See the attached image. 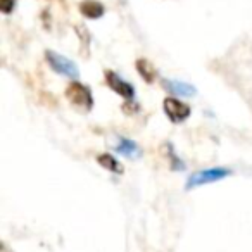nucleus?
Returning a JSON list of instances; mask_svg holds the SVG:
<instances>
[{
	"label": "nucleus",
	"mask_w": 252,
	"mask_h": 252,
	"mask_svg": "<svg viewBox=\"0 0 252 252\" xmlns=\"http://www.w3.org/2000/svg\"><path fill=\"white\" fill-rule=\"evenodd\" d=\"M66 97L69 98L71 104L76 105L78 109H81V111H85V112H88L94 107V95H92L90 88L83 83L73 81V83L67 85Z\"/></svg>",
	"instance_id": "f257e3e1"
},
{
	"label": "nucleus",
	"mask_w": 252,
	"mask_h": 252,
	"mask_svg": "<svg viewBox=\"0 0 252 252\" xmlns=\"http://www.w3.org/2000/svg\"><path fill=\"white\" fill-rule=\"evenodd\" d=\"M80 9L83 12V16H87L90 19H97L104 14V7H102V4H98L97 0H87V2H83L80 5Z\"/></svg>",
	"instance_id": "9d476101"
},
{
	"label": "nucleus",
	"mask_w": 252,
	"mask_h": 252,
	"mask_svg": "<svg viewBox=\"0 0 252 252\" xmlns=\"http://www.w3.org/2000/svg\"><path fill=\"white\" fill-rule=\"evenodd\" d=\"M116 151H118L119 154L126 156V158H131V159L140 156V147H138L133 140H130V138H121L119 144L116 145Z\"/></svg>",
	"instance_id": "0eeeda50"
},
{
	"label": "nucleus",
	"mask_w": 252,
	"mask_h": 252,
	"mask_svg": "<svg viewBox=\"0 0 252 252\" xmlns=\"http://www.w3.org/2000/svg\"><path fill=\"white\" fill-rule=\"evenodd\" d=\"M166 149H168L169 162H171V169H173V171H178V169H183V168H185V164H183V162H182V159H180L178 156L175 154V151H173L171 144L166 145Z\"/></svg>",
	"instance_id": "9b49d317"
},
{
	"label": "nucleus",
	"mask_w": 252,
	"mask_h": 252,
	"mask_svg": "<svg viewBox=\"0 0 252 252\" xmlns=\"http://www.w3.org/2000/svg\"><path fill=\"white\" fill-rule=\"evenodd\" d=\"M97 162L102 166V168L107 169V171H111V173H116V175H121V173H123L121 162H119L116 158H112L111 154H100V156H97Z\"/></svg>",
	"instance_id": "1a4fd4ad"
},
{
	"label": "nucleus",
	"mask_w": 252,
	"mask_h": 252,
	"mask_svg": "<svg viewBox=\"0 0 252 252\" xmlns=\"http://www.w3.org/2000/svg\"><path fill=\"white\" fill-rule=\"evenodd\" d=\"M0 7L4 14H11V11L14 9V0H0Z\"/></svg>",
	"instance_id": "f8f14e48"
},
{
	"label": "nucleus",
	"mask_w": 252,
	"mask_h": 252,
	"mask_svg": "<svg viewBox=\"0 0 252 252\" xmlns=\"http://www.w3.org/2000/svg\"><path fill=\"white\" fill-rule=\"evenodd\" d=\"M231 175L230 168H209V169H200V171L193 173L187 180V189H197V187L207 185V183L220 182V180L226 178Z\"/></svg>",
	"instance_id": "f03ea898"
},
{
	"label": "nucleus",
	"mask_w": 252,
	"mask_h": 252,
	"mask_svg": "<svg viewBox=\"0 0 252 252\" xmlns=\"http://www.w3.org/2000/svg\"><path fill=\"white\" fill-rule=\"evenodd\" d=\"M45 59H47V63H49V66L52 67L56 73L63 74V76H67V78H73V80H76V78L80 76L78 66L73 61L67 59V57L61 56V54H57V52H52V50H47Z\"/></svg>",
	"instance_id": "7ed1b4c3"
},
{
	"label": "nucleus",
	"mask_w": 252,
	"mask_h": 252,
	"mask_svg": "<svg viewBox=\"0 0 252 252\" xmlns=\"http://www.w3.org/2000/svg\"><path fill=\"white\" fill-rule=\"evenodd\" d=\"M162 87H164V90H168L169 94L176 95V97H193L197 94L193 85L180 80H164L162 81Z\"/></svg>",
	"instance_id": "423d86ee"
},
{
	"label": "nucleus",
	"mask_w": 252,
	"mask_h": 252,
	"mask_svg": "<svg viewBox=\"0 0 252 252\" xmlns=\"http://www.w3.org/2000/svg\"><path fill=\"white\" fill-rule=\"evenodd\" d=\"M105 83H107V87L111 88L112 92H116L118 95H121L123 98H126V100H133L135 98V88L131 83H128V81H125L121 76H119L118 73H114V71H105Z\"/></svg>",
	"instance_id": "20e7f679"
},
{
	"label": "nucleus",
	"mask_w": 252,
	"mask_h": 252,
	"mask_svg": "<svg viewBox=\"0 0 252 252\" xmlns=\"http://www.w3.org/2000/svg\"><path fill=\"white\" fill-rule=\"evenodd\" d=\"M135 66H137L138 74H140V76L144 78L147 83H152V81L158 78V71H156V67L152 66V64L149 63L147 59H138Z\"/></svg>",
	"instance_id": "6e6552de"
},
{
	"label": "nucleus",
	"mask_w": 252,
	"mask_h": 252,
	"mask_svg": "<svg viewBox=\"0 0 252 252\" xmlns=\"http://www.w3.org/2000/svg\"><path fill=\"white\" fill-rule=\"evenodd\" d=\"M162 107H164L166 116H168L171 123H183L190 116V105H187L185 102H180L178 98H164Z\"/></svg>",
	"instance_id": "39448f33"
}]
</instances>
